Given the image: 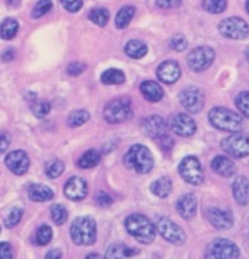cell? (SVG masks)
Returning a JSON list of instances; mask_svg holds the SVG:
<instances>
[{"label": "cell", "instance_id": "6da1fadb", "mask_svg": "<svg viewBox=\"0 0 249 259\" xmlns=\"http://www.w3.org/2000/svg\"><path fill=\"white\" fill-rule=\"evenodd\" d=\"M124 227L142 245H150L155 239V226L142 214H131L124 221Z\"/></svg>", "mask_w": 249, "mask_h": 259}, {"label": "cell", "instance_id": "7a4b0ae2", "mask_svg": "<svg viewBox=\"0 0 249 259\" xmlns=\"http://www.w3.org/2000/svg\"><path fill=\"white\" fill-rule=\"evenodd\" d=\"M208 119L216 129L223 131V132L236 134V132H240L243 127L242 116H239L232 110L224 109V107H214L213 110H210Z\"/></svg>", "mask_w": 249, "mask_h": 259}, {"label": "cell", "instance_id": "3957f363", "mask_svg": "<svg viewBox=\"0 0 249 259\" xmlns=\"http://www.w3.org/2000/svg\"><path fill=\"white\" fill-rule=\"evenodd\" d=\"M123 163L128 168L135 170L139 175L150 173L154 167V158L151 151L144 145H132L124 154Z\"/></svg>", "mask_w": 249, "mask_h": 259}, {"label": "cell", "instance_id": "277c9868", "mask_svg": "<svg viewBox=\"0 0 249 259\" xmlns=\"http://www.w3.org/2000/svg\"><path fill=\"white\" fill-rule=\"evenodd\" d=\"M70 239L79 246L93 245L97 239V224L91 217H78L72 221Z\"/></svg>", "mask_w": 249, "mask_h": 259}, {"label": "cell", "instance_id": "5b68a950", "mask_svg": "<svg viewBox=\"0 0 249 259\" xmlns=\"http://www.w3.org/2000/svg\"><path fill=\"white\" fill-rule=\"evenodd\" d=\"M239 255V246L223 237L214 239L205 249V259H237Z\"/></svg>", "mask_w": 249, "mask_h": 259}, {"label": "cell", "instance_id": "8992f818", "mask_svg": "<svg viewBox=\"0 0 249 259\" xmlns=\"http://www.w3.org/2000/svg\"><path fill=\"white\" fill-rule=\"evenodd\" d=\"M219 32L224 38L230 40H246L249 37V25L248 22L242 18L230 16L223 19L219 24Z\"/></svg>", "mask_w": 249, "mask_h": 259}, {"label": "cell", "instance_id": "52a82bcc", "mask_svg": "<svg viewBox=\"0 0 249 259\" xmlns=\"http://www.w3.org/2000/svg\"><path fill=\"white\" fill-rule=\"evenodd\" d=\"M131 116H132V107L129 98H116L110 101L104 109V119L111 124L124 122Z\"/></svg>", "mask_w": 249, "mask_h": 259}, {"label": "cell", "instance_id": "ba28073f", "mask_svg": "<svg viewBox=\"0 0 249 259\" xmlns=\"http://www.w3.org/2000/svg\"><path fill=\"white\" fill-rule=\"evenodd\" d=\"M222 148L226 154L235 158H243L249 155V135L236 132L222 141Z\"/></svg>", "mask_w": 249, "mask_h": 259}, {"label": "cell", "instance_id": "9c48e42d", "mask_svg": "<svg viewBox=\"0 0 249 259\" xmlns=\"http://www.w3.org/2000/svg\"><path fill=\"white\" fill-rule=\"evenodd\" d=\"M179 175L186 183L198 186L204 182V170L196 157H185L179 164Z\"/></svg>", "mask_w": 249, "mask_h": 259}, {"label": "cell", "instance_id": "30bf717a", "mask_svg": "<svg viewBox=\"0 0 249 259\" xmlns=\"http://www.w3.org/2000/svg\"><path fill=\"white\" fill-rule=\"evenodd\" d=\"M216 59V53L211 47L207 46H199L191 50L188 55V66L194 72H204L207 70Z\"/></svg>", "mask_w": 249, "mask_h": 259}, {"label": "cell", "instance_id": "8fae6325", "mask_svg": "<svg viewBox=\"0 0 249 259\" xmlns=\"http://www.w3.org/2000/svg\"><path fill=\"white\" fill-rule=\"evenodd\" d=\"M155 229H157V232L160 233V236H161L164 240L173 243V245H183L185 240H186V234H185V232L180 229L176 223H173L170 219H166V217L158 219Z\"/></svg>", "mask_w": 249, "mask_h": 259}, {"label": "cell", "instance_id": "7c38bea8", "mask_svg": "<svg viewBox=\"0 0 249 259\" xmlns=\"http://www.w3.org/2000/svg\"><path fill=\"white\" fill-rule=\"evenodd\" d=\"M169 127H170V131L173 134L183 138L192 137L196 132V123H195V120L189 114H185V113L173 114L170 117V120H169Z\"/></svg>", "mask_w": 249, "mask_h": 259}, {"label": "cell", "instance_id": "4fadbf2b", "mask_svg": "<svg viewBox=\"0 0 249 259\" xmlns=\"http://www.w3.org/2000/svg\"><path fill=\"white\" fill-rule=\"evenodd\" d=\"M180 104L189 113H199L204 107V94L199 88L189 87L180 93Z\"/></svg>", "mask_w": 249, "mask_h": 259}, {"label": "cell", "instance_id": "5bb4252c", "mask_svg": "<svg viewBox=\"0 0 249 259\" xmlns=\"http://www.w3.org/2000/svg\"><path fill=\"white\" fill-rule=\"evenodd\" d=\"M205 217L208 223L219 230H227L233 226V214L227 209H220L216 206H210L205 209Z\"/></svg>", "mask_w": 249, "mask_h": 259}, {"label": "cell", "instance_id": "9a60e30c", "mask_svg": "<svg viewBox=\"0 0 249 259\" xmlns=\"http://www.w3.org/2000/svg\"><path fill=\"white\" fill-rule=\"evenodd\" d=\"M5 164L8 165V168H9L14 175H16V176H22V175L27 173L28 168H29V158H28V155L24 151L16 150L12 151V152H9V154L6 155Z\"/></svg>", "mask_w": 249, "mask_h": 259}, {"label": "cell", "instance_id": "2e32d148", "mask_svg": "<svg viewBox=\"0 0 249 259\" xmlns=\"http://www.w3.org/2000/svg\"><path fill=\"white\" fill-rule=\"evenodd\" d=\"M142 132L148 138L152 139H158L160 137L166 135V122L161 116H148L144 122H142Z\"/></svg>", "mask_w": 249, "mask_h": 259}, {"label": "cell", "instance_id": "e0dca14e", "mask_svg": "<svg viewBox=\"0 0 249 259\" xmlns=\"http://www.w3.org/2000/svg\"><path fill=\"white\" fill-rule=\"evenodd\" d=\"M88 193V185L82 178H70L65 185V195L72 201H82Z\"/></svg>", "mask_w": 249, "mask_h": 259}, {"label": "cell", "instance_id": "ac0fdd59", "mask_svg": "<svg viewBox=\"0 0 249 259\" xmlns=\"http://www.w3.org/2000/svg\"><path fill=\"white\" fill-rule=\"evenodd\" d=\"M180 66L173 60H166L157 68V76L163 83H175L180 78Z\"/></svg>", "mask_w": 249, "mask_h": 259}, {"label": "cell", "instance_id": "d6986e66", "mask_svg": "<svg viewBox=\"0 0 249 259\" xmlns=\"http://www.w3.org/2000/svg\"><path fill=\"white\" fill-rule=\"evenodd\" d=\"M176 208L179 211L180 217L183 220H192L196 215V208H198V201L196 196L192 193H186L180 196Z\"/></svg>", "mask_w": 249, "mask_h": 259}, {"label": "cell", "instance_id": "ffe728a7", "mask_svg": "<svg viewBox=\"0 0 249 259\" xmlns=\"http://www.w3.org/2000/svg\"><path fill=\"white\" fill-rule=\"evenodd\" d=\"M211 168L216 175L222 178H232L236 173V164L224 155H217L211 161Z\"/></svg>", "mask_w": 249, "mask_h": 259}, {"label": "cell", "instance_id": "44dd1931", "mask_svg": "<svg viewBox=\"0 0 249 259\" xmlns=\"http://www.w3.org/2000/svg\"><path fill=\"white\" fill-rule=\"evenodd\" d=\"M139 90H141L144 98L148 100V101H151V103L160 101V100L163 98V96H164L163 88H161L157 82L154 81H144L141 83Z\"/></svg>", "mask_w": 249, "mask_h": 259}, {"label": "cell", "instance_id": "7402d4cb", "mask_svg": "<svg viewBox=\"0 0 249 259\" xmlns=\"http://www.w3.org/2000/svg\"><path fill=\"white\" fill-rule=\"evenodd\" d=\"M138 252V249H132L123 243H114L107 249L104 259H129L137 255Z\"/></svg>", "mask_w": 249, "mask_h": 259}, {"label": "cell", "instance_id": "603a6c76", "mask_svg": "<svg viewBox=\"0 0 249 259\" xmlns=\"http://www.w3.org/2000/svg\"><path fill=\"white\" fill-rule=\"evenodd\" d=\"M233 196L236 202L240 205L248 204L249 201V180L245 176L236 178L233 183Z\"/></svg>", "mask_w": 249, "mask_h": 259}, {"label": "cell", "instance_id": "cb8c5ba5", "mask_svg": "<svg viewBox=\"0 0 249 259\" xmlns=\"http://www.w3.org/2000/svg\"><path fill=\"white\" fill-rule=\"evenodd\" d=\"M28 196L34 202H47V201H52L53 199L55 193H53V191L49 186H44V185H31L28 188Z\"/></svg>", "mask_w": 249, "mask_h": 259}, {"label": "cell", "instance_id": "d4e9b609", "mask_svg": "<svg viewBox=\"0 0 249 259\" xmlns=\"http://www.w3.org/2000/svg\"><path fill=\"white\" fill-rule=\"evenodd\" d=\"M124 53L132 59H142L148 53V46L141 40H131L124 46Z\"/></svg>", "mask_w": 249, "mask_h": 259}, {"label": "cell", "instance_id": "484cf974", "mask_svg": "<svg viewBox=\"0 0 249 259\" xmlns=\"http://www.w3.org/2000/svg\"><path fill=\"white\" fill-rule=\"evenodd\" d=\"M18 29H19V22L14 18H6L0 25V37L3 40H12L18 34Z\"/></svg>", "mask_w": 249, "mask_h": 259}, {"label": "cell", "instance_id": "4316f807", "mask_svg": "<svg viewBox=\"0 0 249 259\" xmlns=\"http://www.w3.org/2000/svg\"><path fill=\"white\" fill-rule=\"evenodd\" d=\"M100 161H101V154L96 150H90L79 157L76 164L79 168H93V167L98 165Z\"/></svg>", "mask_w": 249, "mask_h": 259}, {"label": "cell", "instance_id": "83f0119b", "mask_svg": "<svg viewBox=\"0 0 249 259\" xmlns=\"http://www.w3.org/2000/svg\"><path fill=\"white\" fill-rule=\"evenodd\" d=\"M151 192L158 198H166L172 192V180L169 178H160L152 182Z\"/></svg>", "mask_w": 249, "mask_h": 259}, {"label": "cell", "instance_id": "f1b7e54d", "mask_svg": "<svg viewBox=\"0 0 249 259\" xmlns=\"http://www.w3.org/2000/svg\"><path fill=\"white\" fill-rule=\"evenodd\" d=\"M135 12L137 11H135L134 6H123L116 15V27L119 28V29H124L131 24V21L134 19Z\"/></svg>", "mask_w": 249, "mask_h": 259}, {"label": "cell", "instance_id": "f546056e", "mask_svg": "<svg viewBox=\"0 0 249 259\" xmlns=\"http://www.w3.org/2000/svg\"><path fill=\"white\" fill-rule=\"evenodd\" d=\"M100 79L103 83H107V85H119V83H123L126 76L120 69H107L103 72Z\"/></svg>", "mask_w": 249, "mask_h": 259}, {"label": "cell", "instance_id": "4dcf8cb0", "mask_svg": "<svg viewBox=\"0 0 249 259\" xmlns=\"http://www.w3.org/2000/svg\"><path fill=\"white\" fill-rule=\"evenodd\" d=\"M88 120H90V113L87 110H73L68 116V126L69 127H79Z\"/></svg>", "mask_w": 249, "mask_h": 259}, {"label": "cell", "instance_id": "1f68e13d", "mask_svg": "<svg viewBox=\"0 0 249 259\" xmlns=\"http://www.w3.org/2000/svg\"><path fill=\"white\" fill-rule=\"evenodd\" d=\"M88 18H90L91 22H94L98 27H106L107 22H109L110 14H109V11L104 9V8H96V9H93V11L90 12Z\"/></svg>", "mask_w": 249, "mask_h": 259}, {"label": "cell", "instance_id": "d6a6232c", "mask_svg": "<svg viewBox=\"0 0 249 259\" xmlns=\"http://www.w3.org/2000/svg\"><path fill=\"white\" fill-rule=\"evenodd\" d=\"M52 239H53V230H52V227L47 226V224L40 226V229L35 233V243L40 246H46L52 242Z\"/></svg>", "mask_w": 249, "mask_h": 259}, {"label": "cell", "instance_id": "836d02e7", "mask_svg": "<svg viewBox=\"0 0 249 259\" xmlns=\"http://www.w3.org/2000/svg\"><path fill=\"white\" fill-rule=\"evenodd\" d=\"M227 8V0H204V9L208 14H222Z\"/></svg>", "mask_w": 249, "mask_h": 259}, {"label": "cell", "instance_id": "e575fe53", "mask_svg": "<svg viewBox=\"0 0 249 259\" xmlns=\"http://www.w3.org/2000/svg\"><path fill=\"white\" fill-rule=\"evenodd\" d=\"M52 8H53V2H52V0H38L37 5H35L34 9H32V12H31V16H32L34 19L42 18V16H44L46 14H49V12L52 11Z\"/></svg>", "mask_w": 249, "mask_h": 259}, {"label": "cell", "instance_id": "d590c367", "mask_svg": "<svg viewBox=\"0 0 249 259\" xmlns=\"http://www.w3.org/2000/svg\"><path fill=\"white\" fill-rule=\"evenodd\" d=\"M50 212H52V219H53V221H55L57 226H62V224L66 223V220H68V209L63 205H53Z\"/></svg>", "mask_w": 249, "mask_h": 259}, {"label": "cell", "instance_id": "8d00e7d4", "mask_svg": "<svg viewBox=\"0 0 249 259\" xmlns=\"http://www.w3.org/2000/svg\"><path fill=\"white\" fill-rule=\"evenodd\" d=\"M236 107L239 109V111L249 119V93L248 91H242L239 93L235 98Z\"/></svg>", "mask_w": 249, "mask_h": 259}, {"label": "cell", "instance_id": "74e56055", "mask_svg": "<svg viewBox=\"0 0 249 259\" xmlns=\"http://www.w3.org/2000/svg\"><path fill=\"white\" fill-rule=\"evenodd\" d=\"M63 171H65V165H63L62 161H59V160L52 161V163L46 167V175H47V178L50 179H57Z\"/></svg>", "mask_w": 249, "mask_h": 259}, {"label": "cell", "instance_id": "f35d334b", "mask_svg": "<svg viewBox=\"0 0 249 259\" xmlns=\"http://www.w3.org/2000/svg\"><path fill=\"white\" fill-rule=\"evenodd\" d=\"M52 111V106H50V103H47V101H35L34 104H32V113L37 116V117H46V116H49V113Z\"/></svg>", "mask_w": 249, "mask_h": 259}, {"label": "cell", "instance_id": "ab89813d", "mask_svg": "<svg viewBox=\"0 0 249 259\" xmlns=\"http://www.w3.org/2000/svg\"><path fill=\"white\" fill-rule=\"evenodd\" d=\"M22 214H24V211H22L21 208H14V209H11V212H9L8 217L5 219L6 227L12 229L16 224H19V221L22 220Z\"/></svg>", "mask_w": 249, "mask_h": 259}, {"label": "cell", "instance_id": "60d3db41", "mask_svg": "<svg viewBox=\"0 0 249 259\" xmlns=\"http://www.w3.org/2000/svg\"><path fill=\"white\" fill-rule=\"evenodd\" d=\"M186 47H188V40H186L185 35H182V34L175 35V37L170 40V49H173V50H176V52H183V50H186Z\"/></svg>", "mask_w": 249, "mask_h": 259}, {"label": "cell", "instance_id": "b9f144b4", "mask_svg": "<svg viewBox=\"0 0 249 259\" xmlns=\"http://www.w3.org/2000/svg\"><path fill=\"white\" fill-rule=\"evenodd\" d=\"M60 3L70 14H75V12L81 11V8H82L84 5L82 0H60Z\"/></svg>", "mask_w": 249, "mask_h": 259}, {"label": "cell", "instance_id": "7bdbcfd3", "mask_svg": "<svg viewBox=\"0 0 249 259\" xmlns=\"http://www.w3.org/2000/svg\"><path fill=\"white\" fill-rule=\"evenodd\" d=\"M157 141V144H158V147L161 148V150L164 151V152H169V151L173 148V145H175V141L172 139V138L169 137V135H163V137H160L158 139H155Z\"/></svg>", "mask_w": 249, "mask_h": 259}, {"label": "cell", "instance_id": "ee69618b", "mask_svg": "<svg viewBox=\"0 0 249 259\" xmlns=\"http://www.w3.org/2000/svg\"><path fill=\"white\" fill-rule=\"evenodd\" d=\"M84 70H85V65L82 62H72L66 69V72L69 73L70 76H79Z\"/></svg>", "mask_w": 249, "mask_h": 259}, {"label": "cell", "instance_id": "f6af8a7d", "mask_svg": "<svg viewBox=\"0 0 249 259\" xmlns=\"http://www.w3.org/2000/svg\"><path fill=\"white\" fill-rule=\"evenodd\" d=\"M96 202H97V205H100V206H109V205L113 204V199H111V196L107 192L100 191L97 195H96Z\"/></svg>", "mask_w": 249, "mask_h": 259}, {"label": "cell", "instance_id": "bcb514c9", "mask_svg": "<svg viewBox=\"0 0 249 259\" xmlns=\"http://www.w3.org/2000/svg\"><path fill=\"white\" fill-rule=\"evenodd\" d=\"M0 259H14V252H12L11 243H8V242L0 243Z\"/></svg>", "mask_w": 249, "mask_h": 259}, {"label": "cell", "instance_id": "7dc6e473", "mask_svg": "<svg viewBox=\"0 0 249 259\" xmlns=\"http://www.w3.org/2000/svg\"><path fill=\"white\" fill-rule=\"evenodd\" d=\"M155 3L160 9H173L180 6L182 0H157Z\"/></svg>", "mask_w": 249, "mask_h": 259}, {"label": "cell", "instance_id": "c3c4849f", "mask_svg": "<svg viewBox=\"0 0 249 259\" xmlns=\"http://www.w3.org/2000/svg\"><path fill=\"white\" fill-rule=\"evenodd\" d=\"M11 145V137L6 132H0V154L9 148Z\"/></svg>", "mask_w": 249, "mask_h": 259}, {"label": "cell", "instance_id": "681fc988", "mask_svg": "<svg viewBox=\"0 0 249 259\" xmlns=\"http://www.w3.org/2000/svg\"><path fill=\"white\" fill-rule=\"evenodd\" d=\"M2 60H5V62H11V60H14L15 59V50L12 47H8L3 53H2Z\"/></svg>", "mask_w": 249, "mask_h": 259}, {"label": "cell", "instance_id": "f907efd6", "mask_svg": "<svg viewBox=\"0 0 249 259\" xmlns=\"http://www.w3.org/2000/svg\"><path fill=\"white\" fill-rule=\"evenodd\" d=\"M62 258V252L60 249H50L46 255V259H60Z\"/></svg>", "mask_w": 249, "mask_h": 259}, {"label": "cell", "instance_id": "816d5d0a", "mask_svg": "<svg viewBox=\"0 0 249 259\" xmlns=\"http://www.w3.org/2000/svg\"><path fill=\"white\" fill-rule=\"evenodd\" d=\"M6 5L9 8H18L21 5V0H6Z\"/></svg>", "mask_w": 249, "mask_h": 259}, {"label": "cell", "instance_id": "f5cc1de1", "mask_svg": "<svg viewBox=\"0 0 249 259\" xmlns=\"http://www.w3.org/2000/svg\"><path fill=\"white\" fill-rule=\"evenodd\" d=\"M85 259H104L101 255H98V253H90V255H87V258Z\"/></svg>", "mask_w": 249, "mask_h": 259}, {"label": "cell", "instance_id": "db71d44e", "mask_svg": "<svg viewBox=\"0 0 249 259\" xmlns=\"http://www.w3.org/2000/svg\"><path fill=\"white\" fill-rule=\"evenodd\" d=\"M245 55H246V60H248V62H249V47H248V49H246V53H245Z\"/></svg>", "mask_w": 249, "mask_h": 259}, {"label": "cell", "instance_id": "11a10c76", "mask_svg": "<svg viewBox=\"0 0 249 259\" xmlns=\"http://www.w3.org/2000/svg\"><path fill=\"white\" fill-rule=\"evenodd\" d=\"M246 11H248L249 14V0H246Z\"/></svg>", "mask_w": 249, "mask_h": 259}, {"label": "cell", "instance_id": "9f6ffc18", "mask_svg": "<svg viewBox=\"0 0 249 259\" xmlns=\"http://www.w3.org/2000/svg\"><path fill=\"white\" fill-rule=\"evenodd\" d=\"M0 232H2V227H0Z\"/></svg>", "mask_w": 249, "mask_h": 259}]
</instances>
